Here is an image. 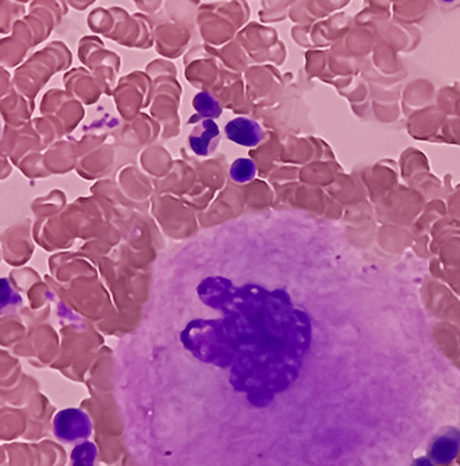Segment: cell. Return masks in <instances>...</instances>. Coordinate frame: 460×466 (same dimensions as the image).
<instances>
[{
    "mask_svg": "<svg viewBox=\"0 0 460 466\" xmlns=\"http://www.w3.org/2000/svg\"><path fill=\"white\" fill-rule=\"evenodd\" d=\"M438 2H441V4L444 5H452L455 4V2H457V0H438Z\"/></svg>",
    "mask_w": 460,
    "mask_h": 466,
    "instance_id": "cell-10",
    "label": "cell"
},
{
    "mask_svg": "<svg viewBox=\"0 0 460 466\" xmlns=\"http://www.w3.org/2000/svg\"><path fill=\"white\" fill-rule=\"evenodd\" d=\"M23 303L20 293L15 289L12 282L0 279V316L15 313Z\"/></svg>",
    "mask_w": 460,
    "mask_h": 466,
    "instance_id": "cell-5",
    "label": "cell"
},
{
    "mask_svg": "<svg viewBox=\"0 0 460 466\" xmlns=\"http://www.w3.org/2000/svg\"><path fill=\"white\" fill-rule=\"evenodd\" d=\"M219 137V129L216 123L211 119H205L197 126V129L190 136V144L193 151L198 156H206L215 147V141Z\"/></svg>",
    "mask_w": 460,
    "mask_h": 466,
    "instance_id": "cell-4",
    "label": "cell"
},
{
    "mask_svg": "<svg viewBox=\"0 0 460 466\" xmlns=\"http://www.w3.org/2000/svg\"><path fill=\"white\" fill-rule=\"evenodd\" d=\"M2 135H4V123L0 120V140H2Z\"/></svg>",
    "mask_w": 460,
    "mask_h": 466,
    "instance_id": "cell-11",
    "label": "cell"
},
{
    "mask_svg": "<svg viewBox=\"0 0 460 466\" xmlns=\"http://www.w3.org/2000/svg\"><path fill=\"white\" fill-rule=\"evenodd\" d=\"M193 106L197 109L198 114L208 117V119L218 117L222 112L219 102L208 93L197 94V96H195V101H193Z\"/></svg>",
    "mask_w": 460,
    "mask_h": 466,
    "instance_id": "cell-7",
    "label": "cell"
},
{
    "mask_svg": "<svg viewBox=\"0 0 460 466\" xmlns=\"http://www.w3.org/2000/svg\"><path fill=\"white\" fill-rule=\"evenodd\" d=\"M230 177L236 182L245 183L255 177V164L250 159H237L230 167Z\"/></svg>",
    "mask_w": 460,
    "mask_h": 466,
    "instance_id": "cell-8",
    "label": "cell"
},
{
    "mask_svg": "<svg viewBox=\"0 0 460 466\" xmlns=\"http://www.w3.org/2000/svg\"><path fill=\"white\" fill-rule=\"evenodd\" d=\"M98 450L90 441L80 442L72 451V466H96Z\"/></svg>",
    "mask_w": 460,
    "mask_h": 466,
    "instance_id": "cell-6",
    "label": "cell"
},
{
    "mask_svg": "<svg viewBox=\"0 0 460 466\" xmlns=\"http://www.w3.org/2000/svg\"><path fill=\"white\" fill-rule=\"evenodd\" d=\"M54 433L63 442L83 441L93 433L90 416L75 408L63 410L54 418Z\"/></svg>",
    "mask_w": 460,
    "mask_h": 466,
    "instance_id": "cell-1",
    "label": "cell"
},
{
    "mask_svg": "<svg viewBox=\"0 0 460 466\" xmlns=\"http://www.w3.org/2000/svg\"><path fill=\"white\" fill-rule=\"evenodd\" d=\"M460 451V431L455 428H445L439 431L431 441L428 455L436 465H448Z\"/></svg>",
    "mask_w": 460,
    "mask_h": 466,
    "instance_id": "cell-2",
    "label": "cell"
},
{
    "mask_svg": "<svg viewBox=\"0 0 460 466\" xmlns=\"http://www.w3.org/2000/svg\"><path fill=\"white\" fill-rule=\"evenodd\" d=\"M412 466H434V462L428 458H418L413 462Z\"/></svg>",
    "mask_w": 460,
    "mask_h": 466,
    "instance_id": "cell-9",
    "label": "cell"
},
{
    "mask_svg": "<svg viewBox=\"0 0 460 466\" xmlns=\"http://www.w3.org/2000/svg\"><path fill=\"white\" fill-rule=\"evenodd\" d=\"M225 133L229 140L245 147L257 146L263 138L260 125L247 117H237L227 123Z\"/></svg>",
    "mask_w": 460,
    "mask_h": 466,
    "instance_id": "cell-3",
    "label": "cell"
}]
</instances>
